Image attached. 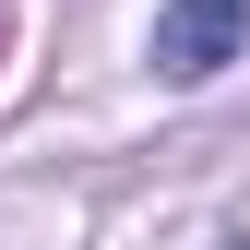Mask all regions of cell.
Instances as JSON below:
<instances>
[{"mask_svg": "<svg viewBox=\"0 0 250 250\" xmlns=\"http://www.w3.org/2000/svg\"><path fill=\"white\" fill-rule=\"evenodd\" d=\"M250 36V0H167L155 12V72L167 83H203V72H227Z\"/></svg>", "mask_w": 250, "mask_h": 250, "instance_id": "obj_1", "label": "cell"}]
</instances>
